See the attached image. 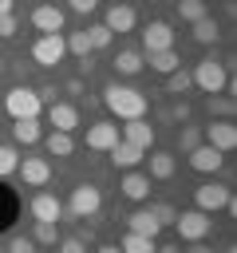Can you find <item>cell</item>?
Wrapping results in <instances>:
<instances>
[{
    "mask_svg": "<svg viewBox=\"0 0 237 253\" xmlns=\"http://www.w3.org/2000/svg\"><path fill=\"white\" fill-rule=\"evenodd\" d=\"M16 166H20L16 146H0V178H12V174H16Z\"/></svg>",
    "mask_w": 237,
    "mask_h": 253,
    "instance_id": "33",
    "label": "cell"
},
{
    "mask_svg": "<svg viewBox=\"0 0 237 253\" xmlns=\"http://www.w3.org/2000/svg\"><path fill=\"white\" fill-rule=\"evenodd\" d=\"M63 24H67V16H63V8H55V4H40V8L32 12V28H36L40 36H55V32H63Z\"/></svg>",
    "mask_w": 237,
    "mask_h": 253,
    "instance_id": "10",
    "label": "cell"
},
{
    "mask_svg": "<svg viewBox=\"0 0 237 253\" xmlns=\"http://www.w3.org/2000/svg\"><path fill=\"white\" fill-rule=\"evenodd\" d=\"M205 16H209V4H205V0H178V20L198 24V20H205Z\"/></svg>",
    "mask_w": 237,
    "mask_h": 253,
    "instance_id": "25",
    "label": "cell"
},
{
    "mask_svg": "<svg viewBox=\"0 0 237 253\" xmlns=\"http://www.w3.org/2000/svg\"><path fill=\"white\" fill-rule=\"evenodd\" d=\"M16 32H20V20H16L12 12H8V16H0V40H12Z\"/></svg>",
    "mask_w": 237,
    "mask_h": 253,
    "instance_id": "38",
    "label": "cell"
},
{
    "mask_svg": "<svg viewBox=\"0 0 237 253\" xmlns=\"http://www.w3.org/2000/svg\"><path fill=\"white\" fill-rule=\"evenodd\" d=\"M186 253H213V245H205V241H190Z\"/></svg>",
    "mask_w": 237,
    "mask_h": 253,
    "instance_id": "42",
    "label": "cell"
},
{
    "mask_svg": "<svg viewBox=\"0 0 237 253\" xmlns=\"http://www.w3.org/2000/svg\"><path fill=\"white\" fill-rule=\"evenodd\" d=\"M190 166H194L198 174H217V170L225 166V154L201 142V146H194V150H190Z\"/></svg>",
    "mask_w": 237,
    "mask_h": 253,
    "instance_id": "13",
    "label": "cell"
},
{
    "mask_svg": "<svg viewBox=\"0 0 237 253\" xmlns=\"http://www.w3.org/2000/svg\"><path fill=\"white\" fill-rule=\"evenodd\" d=\"M95 8H99V0H71V12H79V16H87Z\"/></svg>",
    "mask_w": 237,
    "mask_h": 253,
    "instance_id": "41",
    "label": "cell"
},
{
    "mask_svg": "<svg viewBox=\"0 0 237 253\" xmlns=\"http://www.w3.org/2000/svg\"><path fill=\"white\" fill-rule=\"evenodd\" d=\"M126 221H130V233H142V237H158V229H162V225L154 221L150 210H134Z\"/></svg>",
    "mask_w": 237,
    "mask_h": 253,
    "instance_id": "23",
    "label": "cell"
},
{
    "mask_svg": "<svg viewBox=\"0 0 237 253\" xmlns=\"http://www.w3.org/2000/svg\"><path fill=\"white\" fill-rule=\"evenodd\" d=\"M40 107H43V99H40V91H32V87H12V91L4 95V111H8L12 119H36Z\"/></svg>",
    "mask_w": 237,
    "mask_h": 253,
    "instance_id": "4",
    "label": "cell"
},
{
    "mask_svg": "<svg viewBox=\"0 0 237 253\" xmlns=\"http://www.w3.org/2000/svg\"><path fill=\"white\" fill-rule=\"evenodd\" d=\"M43 146H47L51 158H71V154H75V138H71L67 130H51V134L43 138Z\"/></svg>",
    "mask_w": 237,
    "mask_h": 253,
    "instance_id": "21",
    "label": "cell"
},
{
    "mask_svg": "<svg viewBox=\"0 0 237 253\" xmlns=\"http://www.w3.org/2000/svg\"><path fill=\"white\" fill-rule=\"evenodd\" d=\"M47 123H51V130H75L79 126V111L71 107V103H51L47 107Z\"/></svg>",
    "mask_w": 237,
    "mask_h": 253,
    "instance_id": "17",
    "label": "cell"
},
{
    "mask_svg": "<svg viewBox=\"0 0 237 253\" xmlns=\"http://www.w3.org/2000/svg\"><path fill=\"white\" fill-rule=\"evenodd\" d=\"M118 190H122V198L142 202V198H150V178H146V174H138V170H126V174H122V182H118Z\"/></svg>",
    "mask_w": 237,
    "mask_h": 253,
    "instance_id": "18",
    "label": "cell"
},
{
    "mask_svg": "<svg viewBox=\"0 0 237 253\" xmlns=\"http://www.w3.org/2000/svg\"><path fill=\"white\" fill-rule=\"evenodd\" d=\"M190 87H194V79H190V71H186V67H178V71H170V75H166V91H170V95H186Z\"/></svg>",
    "mask_w": 237,
    "mask_h": 253,
    "instance_id": "28",
    "label": "cell"
},
{
    "mask_svg": "<svg viewBox=\"0 0 237 253\" xmlns=\"http://www.w3.org/2000/svg\"><path fill=\"white\" fill-rule=\"evenodd\" d=\"M28 210H32L36 221H59V217H63V202H59L55 194H36Z\"/></svg>",
    "mask_w": 237,
    "mask_h": 253,
    "instance_id": "16",
    "label": "cell"
},
{
    "mask_svg": "<svg viewBox=\"0 0 237 253\" xmlns=\"http://www.w3.org/2000/svg\"><path fill=\"white\" fill-rule=\"evenodd\" d=\"M190 79H194V87L205 91V95H221V91L229 87V71H225V63L213 59V55H205V59L190 71Z\"/></svg>",
    "mask_w": 237,
    "mask_h": 253,
    "instance_id": "2",
    "label": "cell"
},
{
    "mask_svg": "<svg viewBox=\"0 0 237 253\" xmlns=\"http://www.w3.org/2000/svg\"><path fill=\"white\" fill-rule=\"evenodd\" d=\"M182 67V55L170 47V51H154L150 55V71H158V75H170V71H178Z\"/></svg>",
    "mask_w": 237,
    "mask_h": 253,
    "instance_id": "24",
    "label": "cell"
},
{
    "mask_svg": "<svg viewBox=\"0 0 237 253\" xmlns=\"http://www.w3.org/2000/svg\"><path fill=\"white\" fill-rule=\"evenodd\" d=\"M122 142H130V146H138V150H150V146H154V126H150L146 119H126Z\"/></svg>",
    "mask_w": 237,
    "mask_h": 253,
    "instance_id": "14",
    "label": "cell"
},
{
    "mask_svg": "<svg viewBox=\"0 0 237 253\" xmlns=\"http://www.w3.org/2000/svg\"><path fill=\"white\" fill-rule=\"evenodd\" d=\"M99 206H103V194H99V186H91V182H79V186L71 190V202H67V210H71L75 217H95V213H99Z\"/></svg>",
    "mask_w": 237,
    "mask_h": 253,
    "instance_id": "6",
    "label": "cell"
},
{
    "mask_svg": "<svg viewBox=\"0 0 237 253\" xmlns=\"http://www.w3.org/2000/svg\"><path fill=\"white\" fill-rule=\"evenodd\" d=\"M12 138H16L20 146H32V142H40V138H43V130H40V119H16V123H12Z\"/></svg>",
    "mask_w": 237,
    "mask_h": 253,
    "instance_id": "20",
    "label": "cell"
},
{
    "mask_svg": "<svg viewBox=\"0 0 237 253\" xmlns=\"http://www.w3.org/2000/svg\"><path fill=\"white\" fill-rule=\"evenodd\" d=\"M229 186H221V182H201L198 190H194V210H201V213H217V210H229Z\"/></svg>",
    "mask_w": 237,
    "mask_h": 253,
    "instance_id": "5",
    "label": "cell"
},
{
    "mask_svg": "<svg viewBox=\"0 0 237 253\" xmlns=\"http://www.w3.org/2000/svg\"><path fill=\"white\" fill-rule=\"evenodd\" d=\"M174 170H178V162H174L170 150H150V174H146V178L166 182V178H174Z\"/></svg>",
    "mask_w": 237,
    "mask_h": 253,
    "instance_id": "19",
    "label": "cell"
},
{
    "mask_svg": "<svg viewBox=\"0 0 237 253\" xmlns=\"http://www.w3.org/2000/svg\"><path fill=\"white\" fill-rule=\"evenodd\" d=\"M142 47H146V55H154V51H170V47H174V28H170L166 20H150L146 32H142Z\"/></svg>",
    "mask_w": 237,
    "mask_h": 253,
    "instance_id": "8",
    "label": "cell"
},
{
    "mask_svg": "<svg viewBox=\"0 0 237 253\" xmlns=\"http://www.w3.org/2000/svg\"><path fill=\"white\" fill-rule=\"evenodd\" d=\"M63 47H67L71 55H79V59H87V55H91V40H87V32H71V36L63 40Z\"/></svg>",
    "mask_w": 237,
    "mask_h": 253,
    "instance_id": "31",
    "label": "cell"
},
{
    "mask_svg": "<svg viewBox=\"0 0 237 253\" xmlns=\"http://www.w3.org/2000/svg\"><path fill=\"white\" fill-rule=\"evenodd\" d=\"M67 95H83V79H67Z\"/></svg>",
    "mask_w": 237,
    "mask_h": 253,
    "instance_id": "43",
    "label": "cell"
},
{
    "mask_svg": "<svg viewBox=\"0 0 237 253\" xmlns=\"http://www.w3.org/2000/svg\"><path fill=\"white\" fill-rule=\"evenodd\" d=\"M63 55H67V47H63V32H55V36H40V40L32 43V59H36L40 67H55Z\"/></svg>",
    "mask_w": 237,
    "mask_h": 253,
    "instance_id": "7",
    "label": "cell"
},
{
    "mask_svg": "<svg viewBox=\"0 0 237 253\" xmlns=\"http://www.w3.org/2000/svg\"><path fill=\"white\" fill-rule=\"evenodd\" d=\"M16 174L24 178V186H47L51 182V162L47 158H20Z\"/></svg>",
    "mask_w": 237,
    "mask_h": 253,
    "instance_id": "11",
    "label": "cell"
},
{
    "mask_svg": "<svg viewBox=\"0 0 237 253\" xmlns=\"http://www.w3.org/2000/svg\"><path fill=\"white\" fill-rule=\"evenodd\" d=\"M142 154H146V150H138V146H130V142H115V146H111V158H115V166H122V170H134V166L142 162Z\"/></svg>",
    "mask_w": 237,
    "mask_h": 253,
    "instance_id": "22",
    "label": "cell"
},
{
    "mask_svg": "<svg viewBox=\"0 0 237 253\" xmlns=\"http://www.w3.org/2000/svg\"><path fill=\"white\" fill-rule=\"evenodd\" d=\"M99 253H122L118 245H99Z\"/></svg>",
    "mask_w": 237,
    "mask_h": 253,
    "instance_id": "46",
    "label": "cell"
},
{
    "mask_svg": "<svg viewBox=\"0 0 237 253\" xmlns=\"http://www.w3.org/2000/svg\"><path fill=\"white\" fill-rule=\"evenodd\" d=\"M209 115H217V119H229L233 115V99H225V95H209Z\"/></svg>",
    "mask_w": 237,
    "mask_h": 253,
    "instance_id": "34",
    "label": "cell"
},
{
    "mask_svg": "<svg viewBox=\"0 0 237 253\" xmlns=\"http://www.w3.org/2000/svg\"><path fill=\"white\" fill-rule=\"evenodd\" d=\"M87 40H91V51H103V47H111L115 32H107L103 24H95V28H87Z\"/></svg>",
    "mask_w": 237,
    "mask_h": 253,
    "instance_id": "32",
    "label": "cell"
},
{
    "mask_svg": "<svg viewBox=\"0 0 237 253\" xmlns=\"http://www.w3.org/2000/svg\"><path fill=\"white\" fill-rule=\"evenodd\" d=\"M134 24H138V16H134V8L130 4H111L107 8V16H103V28L107 32H134Z\"/></svg>",
    "mask_w": 237,
    "mask_h": 253,
    "instance_id": "12",
    "label": "cell"
},
{
    "mask_svg": "<svg viewBox=\"0 0 237 253\" xmlns=\"http://www.w3.org/2000/svg\"><path fill=\"white\" fill-rule=\"evenodd\" d=\"M154 253H178V245H154Z\"/></svg>",
    "mask_w": 237,
    "mask_h": 253,
    "instance_id": "44",
    "label": "cell"
},
{
    "mask_svg": "<svg viewBox=\"0 0 237 253\" xmlns=\"http://www.w3.org/2000/svg\"><path fill=\"white\" fill-rule=\"evenodd\" d=\"M32 241H36V245H55V241H59V225H55V221H36Z\"/></svg>",
    "mask_w": 237,
    "mask_h": 253,
    "instance_id": "29",
    "label": "cell"
},
{
    "mask_svg": "<svg viewBox=\"0 0 237 253\" xmlns=\"http://www.w3.org/2000/svg\"><path fill=\"white\" fill-rule=\"evenodd\" d=\"M0 71H4V59H0Z\"/></svg>",
    "mask_w": 237,
    "mask_h": 253,
    "instance_id": "47",
    "label": "cell"
},
{
    "mask_svg": "<svg viewBox=\"0 0 237 253\" xmlns=\"http://www.w3.org/2000/svg\"><path fill=\"white\" fill-rule=\"evenodd\" d=\"M170 115H174V119H182V123H186V119H190V115H194V107H190V103H186V99H178V103H174V107H170Z\"/></svg>",
    "mask_w": 237,
    "mask_h": 253,
    "instance_id": "40",
    "label": "cell"
},
{
    "mask_svg": "<svg viewBox=\"0 0 237 253\" xmlns=\"http://www.w3.org/2000/svg\"><path fill=\"white\" fill-rule=\"evenodd\" d=\"M115 142H118V126L115 123L103 119V123H91L87 126V150H111Z\"/></svg>",
    "mask_w": 237,
    "mask_h": 253,
    "instance_id": "15",
    "label": "cell"
},
{
    "mask_svg": "<svg viewBox=\"0 0 237 253\" xmlns=\"http://www.w3.org/2000/svg\"><path fill=\"white\" fill-rule=\"evenodd\" d=\"M40 245L32 241V233H16L12 241H8V253H36Z\"/></svg>",
    "mask_w": 237,
    "mask_h": 253,
    "instance_id": "37",
    "label": "cell"
},
{
    "mask_svg": "<svg viewBox=\"0 0 237 253\" xmlns=\"http://www.w3.org/2000/svg\"><path fill=\"white\" fill-rule=\"evenodd\" d=\"M103 103H107V111L115 115V119H142L146 115V95L142 91H134V87H118V83H111L107 91H103Z\"/></svg>",
    "mask_w": 237,
    "mask_h": 253,
    "instance_id": "1",
    "label": "cell"
},
{
    "mask_svg": "<svg viewBox=\"0 0 237 253\" xmlns=\"http://www.w3.org/2000/svg\"><path fill=\"white\" fill-rule=\"evenodd\" d=\"M115 71H118V75H138V71H142V55H138L134 47L118 51V55H115Z\"/></svg>",
    "mask_w": 237,
    "mask_h": 253,
    "instance_id": "26",
    "label": "cell"
},
{
    "mask_svg": "<svg viewBox=\"0 0 237 253\" xmlns=\"http://www.w3.org/2000/svg\"><path fill=\"white\" fill-rule=\"evenodd\" d=\"M150 213H154V221H158V225H174V217H178V210H174L170 202H154V206H150Z\"/></svg>",
    "mask_w": 237,
    "mask_h": 253,
    "instance_id": "35",
    "label": "cell"
},
{
    "mask_svg": "<svg viewBox=\"0 0 237 253\" xmlns=\"http://www.w3.org/2000/svg\"><path fill=\"white\" fill-rule=\"evenodd\" d=\"M194 40H198V43H217V40H221V28H217V20H213V16L198 20V24H194Z\"/></svg>",
    "mask_w": 237,
    "mask_h": 253,
    "instance_id": "27",
    "label": "cell"
},
{
    "mask_svg": "<svg viewBox=\"0 0 237 253\" xmlns=\"http://www.w3.org/2000/svg\"><path fill=\"white\" fill-rule=\"evenodd\" d=\"M178 146L190 154L194 146H201V130H194V126H182V130H178Z\"/></svg>",
    "mask_w": 237,
    "mask_h": 253,
    "instance_id": "36",
    "label": "cell"
},
{
    "mask_svg": "<svg viewBox=\"0 0 237 253\" xmlns=\"http://www.w3.org/2000/svg\"><path fill=\"white\" fill-rule=\"evenodd\" d=\"M12 4H16V0H0V16H8V12H12Z\"/></svg>",
    "mask_w": 237,
    "mask_h": 253,
    "instance_id": "45",
    "label": "cell"
},
{
    "mask_svg": "<svg viewBox=\"0 0 237 253\" xmlns=\"http://www.w3.org/2000/svg\"><path fill=\"white\" fill-rule=\"evenodd\" d=\"M201 138H205V146H213V150H221V154H229V150L237 146V130H233L229 119H213Z\"/></svg>",
    "mask_w": 237,
    "mask_h": 253,
    "instance_id": "9",
    "label": "cell"
},
{
    "mask_svg": "<svg viewBox=\"0 0 237 253\" xmlns=\"http://www.w3.org/2000/svg\"><path fill=\"white\" fill-rule=\"evenodd\" d=\"M118 249H122V253H154V237H142V233H126Z\"/></svg>",
    "mask_w": 237,
    "mask_h": 253,
    "instance_id": "30",
    "label": "cell"
},
{
    "mask_svg": "<svg viewBox=\"0 0 237 253\" xmlns=\"http://www.w3.org/2000/svg\"><path fill=\"white\" fill-rule=\"evenodd\" d=\"M55 245H59V253H87V245H83V237H59Z\"/></svg>",
    "mask_w": 237,
    "mask_h": 253,
    "instance_id": "39",
    "label": "cell"
},
{
    "mask_svg": "<svg viewBox=\"0 0 237 253\" xmlns=\"http://www.w3.org/2000/svg\"><path fill=\"white\" fill-rule=\"evenodd\" d=\"M174 229H178V237H182L186 245H190V241H205L209 229H213V217L201 213V210H182V213L174 217Z\"/></svg>",
    "mask_w": 237,
    "mask_h": 253,
    "instance_id": "3",
    "label": "cell"
}]
</instances>
